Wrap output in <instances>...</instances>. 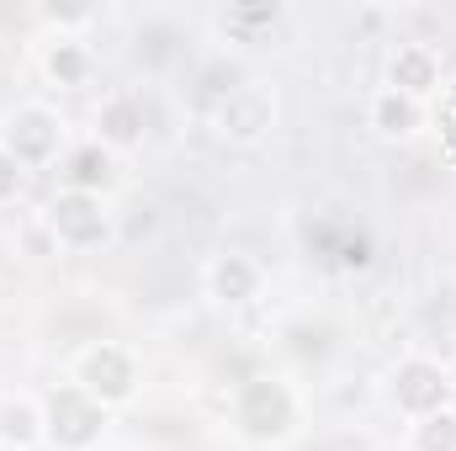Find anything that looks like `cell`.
<instances>
[{
	"label": "cell",
	"instance_id": "8992f818",
	"mask_svg": "<svg viewBox=\"0 0 456 451\" xmlns=\"http://www.w3.org/2000/svg\"><path fill=\"white\" fill-rule=\"evenodd\" d=\"M107 436V409L86 398L75 382H59L43 398V447L53 451H96Z\"/></svg>",
	"mask_w": 456,
	"mask_h": 451
},
{
	"label": "cell",
	"instance_id": "7c38bea8",
	"mask_svg": "<svg viewBox=\"0 0 456 451\" xmlns=\"http://www.w3.org/2000/svg\"><path fill=\"white\" fill-rule=\"evenodd\" d=\"M425 117H430L425 102H414V96H403V91H393V86L371 91V102H366V122H371V133L387 138V144L414 138V133L425 127Z\"/></svg>",
	"mask_w": 456,
	"mask_h": 451
},
{
	"label": "cell",
	"instance_id": "ba28073f",
	"mask_svg": "<svg viewBox=\"0 0 456 451\" xmlns=\"http://www.w3.org/2000/svg\"><path fill=\"white\" fill-rule=\"evenodd\" d=\"M202 287H208L213 303H224V308H244V303H255V298L265 292V271H260L255 255H244V250H224V255H213V260L202 266Z\"/></svg>",
	"mask_w": 456,
	"mask_h": 451
},
{
	"label": "cell",
	"instance_id": "7a4b0ae2",
	"mask_svg": "<svg viewBox=\"0 0 456 451\" xmlns=\"http://www.w3.org/2000/svg\"><path fill=\"white\" fill-rule=\"evenodd\" d=\"M69 382L86 398H96L107 414L112 409H127L143 393V356L127 340H86L69 356Z\"/></svg>",
	"mask_w": 456,
	"mask_h": 451
},
{
	"label": "cell",
	"instance_id": "52a82bcc",
	"mask_svg": "<svg viewBox=\"0 0 456 451\" xmlns=\"http://www.w3.org/2000/svg\"><path fill=\"white\" fill-rule=\"evenodd\" d=\"M213 127H218L224 144L249 149V144H260V138L276 127V96H271L265 86H255V80L224 86V96H218V107H213Z\"/></svg>",
	"mask_w": 456,
	"mask_h": 451
},
{
	"label": "cell",
	"instance_id": "3957f363",
	"mask_svg": "<svg viewBox=\"0 0 456 451\" xmlns=\"http://www.w3.org/2000/svg\"><path fill=\"white\" fill-rule=\"evenodd\" d=\"M0 149L32 176V170H48L69 154V133H64V112L48 107V102H21L0 117Z\"/></svg>",
	"mask_w": 456,
	"mask_h": 451
},
{
	"label": "cell",
	"instance_id": "9a60e30c",
	"mask_svg": "<svg viewBox=\"0 0 456 451\" xmlns=\"http://www.w3.org/2000/svg\"><path fill=\"white\" fill-rule=\"evenodd\" d=\"M409 451H456V404L409 425Z\"/></svg>",
	"mask_w": 456,
	"mask_h": 451
},
{
	"label": "cell",
	"instance_id": "8fae6325",
	"mask_svg": "<svg viewBox=\"0 0 456 451\" xmlns=\"http://www.w3.org/2000/svg\"><path fill=\"white\" fill-rule=\"evenodd\" d=\"M37 64H43L48 86H59V91H80V86H91V75H96V48H91L86 37H75V32H59V37L43 43Z\"/></svg>",
	"mask_w": 456,
	"mask_h": 451
},
{
	"label": "cell",
	"instance_id": "6da1fadb",
	"mask_svg": "<svg viewBox=\"0 0 456 451\" xmlns=\"http://www.w3.org/2000/svg\"><path fill=\"white\" fill-rule=\"evenodd\" d=\"M228 425L249 447H287L303 430V393L287 377H244L228 398Z\"/></svg>",
	"mask_w": 456,
	"mask_h": 451
},
{
	"label": "cell",
	"instance_id": "2e32d148",
	"mask_svg": "<svg viewBox=\"0 0 456 451\" xmlns=\"http://www.w3.org/2000/svg\"><path fill=\"white\" fill-rule=\"evenodd\" d=\"M21 192H27V170L0 149V208H16V202H21Z\"/></svg>",
	"mask_w": 456,
	"mask_h": 451
},
{
	"label": "cell",
	"instance_id": "5b68a950",
	"mask_svg": "<svg viewBox=\"0 0 456 451\" xmlns=\"http://www.w3.org/2000/svg\"><path fill=\"white\" fill-rule=\"evenodd\" d=\"M387 398H393V409H398L409 425L425 420V414H441V409H452L456 404L452 372H446L436 356L409 350V356L393 361V372H387Z\"/></svg>",
	"mask_w": 456,
	"mask_h": 451
},
{
	"label": "cell",
	"instance_id": "5bb4252c",
	"mask_svg": "<svg viewBox=\"0 0 456 451\" xmlns=\"http://www.w3.org/2000/svg\"><path fill=\"white\" fill-rule=\"evenodd\" d=\"M59 170H64V186H75V192H107V181H112V149H102L91 138V144L69 149L59 160Z\"/></svg>",
	"mask_w": 456,
	"mask_h": 451
},
{
	"label": "cell",
	"instance_id": "4fadbf2b",
	"mask_svg": "<svg viewBox=\"0 0 456 451\" xmlns=\"http://www.w3.org/2000/svg\"><path fill=\"white\" fill-rule=\"evenodd\" d=\"M0 447L5 451L43 447V398H32V393L0 398Z\"/></svg>",
	"mask_w": 456,
	"mask_h": 451
},
{
	"label": "cell",
	"instance_id": "30bf717a",
	"mask_svg": "<svg viewBox=\"0 0 456 451\" xmlns=\"http://www.w3.org/2000/svg\"><path fill=\"white\" fill-rule=\"evenodd\" d=\"M387 86L430 107V96L441 91V53L430 43H398L387 59Z\"/></svg>",
	"mask_w": 456,
	"mask_h": 451
},
{
	"label": "cell",
	"instance_id": "9c48e42d",
	"mask_svg": "<svg viewBox=\"0 0 456 451\" xmlns=\"http://www.w3.org/2000/svg\"><path fill=\"white\" fill-rule=\"evenodd\" d=\"M143 133H149L143 91H112V96H102V107H96V144L102 149H112V154L138 149Z\"/></svg>",
	"mask_w": 456,
	"mask_h": 451
},
{
	"label": "cell",
	"instance_id": "277c9868",
	"mask_svg": "<svg viewBox=\"0 0 456 451\" xmlns=\"http://www.w3.org/2000/svg\"><path fill=\"white\" fill-rule=\"evenodd\" d=\"M43 224L53 234V250H69V255H96L112 244V213H107L102 192L59 186L53 202L43 208Z\"/></svg>",
	"mask_w": 456,
	"mask_h": 451
}]
</instances>
